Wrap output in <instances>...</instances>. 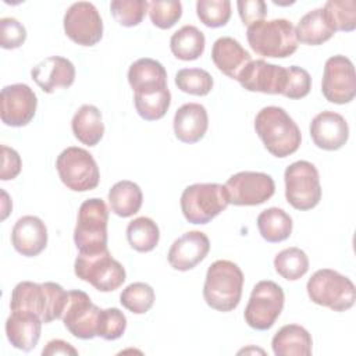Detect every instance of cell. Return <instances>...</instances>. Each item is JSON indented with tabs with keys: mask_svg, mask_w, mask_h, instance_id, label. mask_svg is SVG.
Wrapping results in <instances>:
<instances>
[{
	"mask_svg": "<svg viewBox=\"0 0 356 356\" xmlns=\"http://www.w3.org/2000/svg\"><path fill=\"white\" fill-rule=\"evenodd\" d=\"M68 300V291L60 284L31 281L18 282L10 300V310H25L38 314L44 324L61 318Z\"/></svg>",
	"mask_w": 356,
	"mask_h": 356,
	"instance_id": "1",
	"label": "cell"
},
{
	"mask_svg": "<svg viewBox=\"0 0 356 356\" xmlns=\"http://www.w3.org/2000/svg\"><path fill=\"white\" fill-rule=\"evenodd\" d=\"M254 129L264 147L280 159L295 153L302 142L299 127L289 114L278 106L263 107L256 114Z\"/></svg>",
	"mask_w": 356,
	"mask_h": 356,
	"instance_id": "2",
	"label": "cell"
},
{
	"mask_svg": "<svg viewBox=\"0 0 356 356\" xmlns=\"http://www.w3.org/2000/svg\"><path fill=\"white\" fill-rule=\"evenodd\" d=\"M243 273L229 260H216L206 273L203 298L206 303L218 312H231L241 302Z\"/></svg>",
	"mask_w": 356,
	"mask_h": 356,
	"instance_id": "3",
	"label": "cell"
},
{
	"mask_svg": "<svg viewBox=\"0 0 356 356\" xmlns=\"http://www.w3.org/2000/svg\"><path fill=\"white\" fill-rule=\"evenodd\" d=\"M246 39L250 49L263 57L285 58L298 49L295 26L285 18L263 19L248 26Z\"/></svg>",
	"mask_w": 356,
	"mask_h": 356,
	"instance_id": "4",
	"label": "cell"
},
{
	"mask_svg": "<svg viewBox=\"0 0 356 356\" xmlns=\"http://www.w3.org/2000/svg\"><path fill=\"white\" fill-rule=\"evenodd\" d=\"M310 300L334 312H345L355 305L356 288L353 282L331 268L317 270L306 284Z\"/></svg>",
	"mask_w": 356,
	"mask_h": 356,
	"instance_id": "5",
	"label": "cell"
},
{
	"mask_svg": "<svg viewBox=\"0 0 356 356\" xmlns=\"http://www.w3.org/2000/svg\"><path fill=\"white\" fill-rule=\"evenodd\" d=\"M108 209L103 199L85 200L78 210L74 242L79 253H96L107 248Z\"/></svg>",
	"mask_w": 356,
	"mask_h": 356,
	"instance_id": "6",
	"label": "cell"
},
{
	"mask_svg": "<svg viewBox=\"0 0 356 356\" xmlns=\"http://www.w3.org/2000/svg\"><path fill=\"white\" fill-rule=\"evenodd\" d=\"M229 204L225 186L221 184H193L181 195V210L191 224H207Z\"/></svg>",
	"mask_w": 356,
	"mask_h": 356,
	"instance_id": "7",
	"label": "cell"
},
{
	"mask_svg": "<svg viewBox=\"0 0 356 356\" xmlns=\"http://www.w3.org/2000/svg\"><path fill=\"white\" fill-rule=\"evenodd\" d=\"M74 273L100 292L118 289L127 278L124 266L111 256L108 249L96 253H79L75 259Z\"/></svg>",
	"mask_w": 356,
	"mask_h": 356,
	"instance_id": "8",
	"label": "cell"
},
{
	"mask_svg": "<svg viewBox=\"0 0 356 356\" xmlns=\"http://www.w3.org/2000/svg\"><path fill=\"white\" fill-rule=\"evenodd\" d=\"M56 168L61 182L75 192L92 191L100 182L99 167L93 156L82 147L64 149L56 160Z\"/></svg>",
	"mask_w": 356,
	"mask_h": 356,
	"instance_id": "9",
	"label": "cell"
},
{
	"mask_svg": "<svg viewBox=\"0 0 356 356\" xmlns=\"http://www.w3.org/2000/svg\"><path fill=\"white\" fill-rule=\"evenodd\" d=\"M285 197L296 210H310L321 200V185L314 164L298 160L289 164L284 172Z\"/></svg>",
	"mask_w": 356,
	"mask_h": 356,
	"instance_id": "10",
	"label": "cell"
},
{
	"mask_svg": "<svg viewBox=\"0 0 356 356\" xmlns=\"http://www.w3.org/2000/svg\"><path fill=\"white\" fill-rule=\"evenodd\" d=\"M285 295L282 288L270 280L259 281L250 293L245 307L246 324L259 331L271 328L284 309Z\"/></svg>",
	"mask_w": 356,
	"mask_h": 356,
	"instance_id": "11",
	"label": "cell"
},
{
	"mask_svg": "<svg viewBox=\"0 0 356 356\" xmlns=\"http://www.w3.org/2000/svg\"><path fill=\"white\" fill-rule=\"evenodd\" d=\"M229 204L257 206L268 200L275 192L271 175L259 171H241L231 175L225 182Z\"/></svg>",
	"mask_w": 356,
	"mask_h": 356,
	"instance_id": "12",
	"label": "cell"
},
{
	"mask_svg": "<svg viewBox=\"0 0 356 356\" xmlns=\"http://www.w3.org/2000/svg\"><path fill=\"white\" fill-rule=\"evenodd\" d=\"M321 92L328 102L335 104H346L355 99L356 72L348 57L337 54L325 61Z\"/></svg>",
	"mask_w": 356,
	"mask_h": 356,
	"instance_id": "13",
	"label": "cell"
},
{
	"mask_svg": "<svg viewBox=\"0 0 356 356\" xmlns=\"http://www.w3.org/2000/svg\"><path fill=\"white\" fill-rule=\"evenodd\" d=\"M64 32L76 44L95 46L103 36V21L89 1H76L64 14Z\"/></svg>",
	"mask_w": 356,
	"mask_h": 356,
	"instance_id": "14",
	"label": "cell"
},
{
	"mask_svg": "<svg viewBox=\"0 0 356 356\" xmlns=\"http://www.w3.org/2000/svg\"><path fill=\"white\" fill-rule=\"evenodd\" d=\"M102 309L96 306L89 295L79 289L68 291L67 306L63 313L64 327L79 339L97 337V321Z\"/></svg>",
	"mask_w": 356,
	"mask_h": 356,
	"instance_id": "15",
	"label": "cell"
},
{
	"mask_svg": "<svg viewBox=\"0 0 356 356\" xmlns=\"http://www.w3.org/2000/svg\"><path fill=\"white\" fill-rule=\"evenodd\" d=\"M1 121L8 127H25L35 117L38 97L26 83H13L1 89Z\"/></svg>",
	"mask_w": 356,
	"mask_h": 356,
	"instance_id": "16",
	"label": "cell"
},
{
	"mask_svg": "<svg viewBox=\"0 0 356 356\" xmlns=\"http://www.w3.org/2000/svg\"><path fill=\"white\" fill-rule=\"evenodd\" d=\"M236 81L249 92L282 95L286 82V68L264 60H250L242 68Z\"/></svg>",
	"mask_w": 356,
	"mask_h": 356,
	"instance_id": "17",
	"label": "cell"
},
{
	"mask_svg": "<svg viewBox=\"0 0 356 356\" xmlns=\"http://www.w3.org/2000/svg\"><path fill=\"white\" fill-rule=\"evenodd\" d=\"M210 241L202 231H188L172 242L167 260L174 270L189 271L209 253Z\"/></svg>",
	"mask_w": 356,
	"mask_h": 356,
	"instance_id": "18",
	"label": "cell"
},
{
	"mask_svg": "<svg viewBox=\"0 0 356 356\" xmlns=\"http://www.w3.org/2000/svg\"><path fill=\"white\" fill-rule=\"evenodd\" d=\"M310 136L323 150H338L349 139L346 120L335 111H321L310 122Z\"/></svg>",
	"mask_w": 356,
	"mask_h": 356,
	"instance_id": "19",
	"label": "cell"
},
{
	"mask_svg": "<svg viewBox=\"0 0 356 356\" xmlns=\"http://www.w3.org/2000/svg\"><path fill=\"white\" fill-rule=\"evenodd\" d=\"M31 76L43 92L53 93L60 88H70L74 83L75 67L65 57L50 56L32 68Z\"/></svg>",
	"mask_w": 356,
	"mask_h": 356,
	"instance_id": "20",
	"label": "cell"
},
{
	"mask_svg": "<svg viewBox=\"0 0 356 356\" xmlns=\"http://www.w3.org/2000/svg\"><path fill=\"white\" fill-rule=\"evenodd\" d=\"M11 243L22 256H38L47 246V228L44 222L36 216L18 218L11 231Z\"/></svg>",
	"mask_w": 356,
	"mask_h": 356,
	"instance_id": "21",
	"label": "cell"
},
{
	"mask_svg": "<svg viewBox=\"0 0 356 356\" xmlns=\"http://www.w3.org/2000/svg\"><path fill=\"white\" fill-rule=\"evenodd\" d=\"M42 318L31 312L14 310L6 321V335L8 342L22 352L32 350L40 338Z\"/></svg>",
	"mask_w": 356,
	"mask_h": 356,
	"instance_id": "22",
	"label": "cell"
},
{
	"mask_svg": "<svg viewBox=\"0 0 356 356\" xmlns=\"http://www.w3.org/2000/svg\"><path fill=\"white\" fill-rule=\"evenodd\" d=\"M172 125L178 140L196 143L204 136L209 128L207 110L199 103H185L175 111Z\"/></svg>",
	"mask_w": 356,
	"mask_h": 356,
	"instance_id": "23",
	"label": "cell"
},
{
	"mask_svg": "<svg viewBox=\"0 0 356 356\" xmlns=\"http://www.w3.org/2000/svg\"><path fill=\"white\" fill-rule=\"evenodd\" d=\"M211 60L224 75L236 79L242 68L252 60V56L236 39L221 36L213 43Z\"/></svg>",
	"mask_w": 356,
	"mask_h": 356,
	"instance_id": "24",
	"label": "cell"
},
{
	"mask_svg": "<svg viewBox=\"0 0 356 356\" xmlns=\"http://www.w3.org/2000/svg\"><path fill=\"white\" fill-rule=\"evenodd\" d=\"M312 335L298 324L281 327L271 341L275 356H309L312 355Z\"/></svg>",
	"mask_w": 356,
	"mask_h": 356,
	"instance_id": "25",
	"label": "cell"
},
{
	"mask_svg": "<svg viewBox=\"0 0 356 356\" xmlns=\"http://www.w3.org/2000/svg\"><path fill=\"white\" fill-rule=\"evenodd\" d=\"M136 113L146 121H156L165 115L171 104V93L167 85H153L134 90Z\"/></svg>",
	"mask_w": 356,
	"mask_h": 356,
	"instance_id": "26",
	"label": "cell"
},
{
	"mask_svg": "<svg viewBox=\"0 0 356 356\" xmlns=\"http://www.w3.org/2000/svg\"><path fill=\"white\" fill-rule=\"evenodd\" d=\"M71 128L74 136L81 143L96 146L104 134V124L100 110L93 104L81 106L72 117Z\"/></svg>",
	"mask_w": 356,
	"mask_h": 356,
	"instance_id": "27",
	"label": "cell"
},
{
	"mask_svg": "<svg viewBox=\"0 0 356 356\" xmlns=\"http://www.w3.org/2000/svg\"><path fill=\"white\" fill-rule=\"evenodd\" d=\"M295 33L298 42L309 46H318L330 40L334 36L335 29L330 24L324 8H314L299 19Z\"/></svg>",
	"mask_w": 356,
	"mask_h": 356,
	"instance_id": "28",
	"label": "cell"
},
{
	"mask_svg": "<svg viewBox=\"0 0 356 356\" xmlns=\"http://www.w3.org/2000/svg\"><path fill=\"white\" fill-rule=\"evenodd\" d=\"M142 191L139 185L132 181H118L108 191L110 209L118 217L127 218L136 214L142 206Z\"/></svg>",
	"mask_w": 356,
	"mask_h": 356,
	"instance_id": "29",
	"label": "cell"
},
{
	"mask_svg": "<svg viewBox=\"0 0 356 356\" xmlns=\"http://www.w3.org/2000/svg\"><path fill=\"white\" fill-rule=\"evenodd\" d=\"M206 46V38L195 25H184L171 35L170 49L171 53L184 61H193L199 58Z\"/></svg>",
	"mask_w": 356,
	"mask_h": 356,
	"instance_id": "30",
	"label": "cell"
},
{
	"mask_svg": "<svg viewBox=\"0 0 356 356\" xmlns=\"http://www.w3.org/2000/svg\"><path fill=\"white\" fill-rule=\"evenodd\" d=\"M257 228L264 241L270 243H278L291 236L292 218L285 210L270 207L259 214Z\"/></svg>",
	"mask_w": 356,
	"mask_h": 356,
	"instance_id": "31",
	"label": "cell"
},
{
	"mask_svg": "<svg viewBox=\"0 0 356 356\" xmlns=\"http://www.w3.org/2000/svg\"><path fill=\"white\" fill-rule=\"evenodd\" d=\"M128 82L134 90L153 85H167V71L157 60L143 57L129 65Z\"/></svg>",
	"mask_w": 356,
	"mask_h": 356,
	"instance_id": "32",
	"label": "cell"
},
{
	"mask_svg": "<svg viewBox=\"0 0 356 356\" xmlns=\"http://www.w3.org/2000/svg\"><path fill=\"white\" fill-rule=\"evenodd\" d=\"M127 239L132 249L140 253L153 250L160 239L157 224L149 217H138L127 227Z\"/></svg>",
	"mask_w": 356,
	"mask_h": 356,
	"instance_id": "33",
	"label": "cell"
},
{
	"mask_svg": "<svg viewBox=\"0 0 356 356\" xmlns=\"http://www.w3.org/2000/svg\"><path fill=\"white\" fill-rule=\"evenodd\" d=\"M274 268L282 278L296 281L309 270V257L299 248H286L274 257Z\"/></svg>",
	"mask_w": 356,
	"mask_h": 356,
	"instance_id": "34",
	"label": "cell"
},
{
	"mask_svg": "<svg viewBox=\"0 0 356 356\" xmlns=\"http://www.w3.org/2000/svg\"><path fill=\"white\" fill-rule=\"evenodd\" d=\"M154 291L146 282H132L120 295V303L134 314L147 313L154 303Z\"/></svg>",
	"mask_w": 356,
	"mask_h": 356,
	"instance_id": "35",
	"label": "cell"
},
{
	"mask_svg": "<svg viewBox=\"0 0 356 356\" xmlns=\"http://www.w3.org/2000/svg\"><path fill=\"white\" fill-rule=\"evenodd\" d=\"M211 75L202 68H182L175 75V85L184 93L206 96L213 89Z\"/></svg>",
	"mask_w": 356,
	"mask_h": 356,
	"instance_id": "36",
	"label": "cell"
},
{
	"mask_svg": "<svg viewBox=\"0 0 356 356\" xmlns=\"http://www.w3.org/2000/svg\"><path fill=\"white\" fill-rule=\"evenodd\" d=\"M323 8L335 32H350L356 28L355 0H328Z\"/></svg>",
	"mask_w": 356,
	"mask_h": 356,
	"instance_id": "37",
	"label": "cell"
},
{
	"mask_svg": "<svg viewBox=\"0 0 356 356\" xmlns=\"http://www.w3.org/2000/svg\"><path fill=\"white\" fill-rule=\"evenodd\" d=\"M196 14L200 22L209 28L224 26L231 18L229 0H197Z\"/></svg>",
	"mask_w": 356,
	"mask_h": 356,
	"instance_id": "38",
	"label": "cell"
},
{
	"mask_svg": "<svg viewBox=\"0 0 356 356\" xmlns=\"http://www.w3.org/2000/svg\"><path fill=\"white\" fill-rule=\"evenodd\" d=\"M149 1L145 0H113L110 11L114 19L127 28L139 25L147 11Z\"/></svg>",
	"mask_w": 356,
	"mask_h": 356,
	"instance_id": "39",
	"label": "cell"
},
{
	"mask_svg": "<svg viewBox=\"0 0 356 356\" xmlns=\"http://www.w3.org/2000/svg\"><path fill=\"white\" fill-rule=\"evenodd\" d=\"M147 11L153 25H156L160 29H170L179 21L182 15V4L177 0H153L149 1Z\"/></svg>",
	"mask_w": 356,
	"mask_h": 356,
	"instance_id": "40",
	"label": "cell"
},
{
	"mask_svg": "<svg viewBox=\"0 0 356 356\" xmlns=\"http://www.w3.org/2000/svg\"><path fill=\"white\" fill-rule=\"evenodd\" d=\"M127 328V317L117 307H108L100 312L97 321V337L106 341H114L122 337Z\"/></svg>",
	"mask_w": 356,
	"mask_h": 356,
	"instance_id": "41",
	"label": "cell"
},
{
	"mask_svg": "<svg viewBox=\"0 0 356 356\" xmlns=\"http://www.w3.org/2000/svg\"><path fill=\"white\" fill-rule=\"evenodd\" d=\"M312 89V78L309 72L298 65L286 68V82L282 96L288 99H302L309 95Z\"/></svg>",
	"mask_w": 356,
	"mask_h": 356,
	"instance_id": "42",
	"label": "cell"
},
{
	"mask_svg": "<svg viewBox=\"0 0 356 356\" xmlns=\"http://www.w3.org/2000/svg\"><path fill=\"white\" fill-rule=\"evenodd\" d=\"M26 39L25 26L13 17L0 19V46L3 49H17L24 44Z\"/></svg>",
	"mask_w": 356,
	"mask_h": 356,
	"instance_id": "43",
	"label": "cell"
},
{
	"mask_svg": "<svg viewBox=\"0 0 356 356\" xmlns=\"http://www.w3.org/2000/svg\"><path fill=\"white\" fill-rule=\"evenodd\" d=\"M236 7L239 17L246 26L263 21L267 15V4L263 0H239Z\"/></svg>",
	"mask_w": 356,
	"mask_h": 356,
	"instance_id": "44",
	"label": "cell"
},
{
	"mask_svg": "<svg viewBox=\"0 0 356 356\" xmlns=\"http://www.w3.org/2000/svg\"><path fill=\"white\" fill-rule=\"evenodd\" d=\"M22 168V161L17 150L13 147H8L6 145L1 146V171H0V179L1 181H10L14 179Z\"/></svg>",
	"mask_w": 356,
	"mask_h": 356,
	"instance_id": "45",
	"label": "cell"
},
{
	"mask_svg": "<svg viewBox=\"0 0 356 356\" xmlns=\"http://www.w3.org/2000/svg\"><path fill=\"white\" fill-rule=\"evenodd\" d=\"M43 356H54V355H72L76 356L78 350L68 342L63 339H51L42 350Z\"/></svg>",
	"mask_w": 356,
	"mask_h": 356,
	"instance_id": "46",
	"label": "cell"
}]
</instances>
